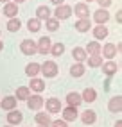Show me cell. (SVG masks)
Wrapping results in <instances>:
<instances>
[{
	"mask_svg": "<svg viewBox=\"0 0 122 127\" xmlns=\"http://www.w3.org/2000/svg\"><path fill=\"white\" fill-rule=\"evenodd\" d=\"M86 61H88L90 68H99V66L102 64V57H101V54L99 56H88V57H86Z\"/></svg>",
	"mask_w": 122,
	"mask_h": 127,
	"instance_id": "obj_33",
	"label": "cell"
},
{
	"mask_svg": "<svg viewBox=\"0 0 122 127\" xmlns=\"http://www.w3.org/2000/svg\"><path fill=\"white\" fill-rule=\"evenodd\" d=\"M101 68H102V73L106 75V77H113L117 72H119V63H115L111 59V61H104L101 64Z\"/></svg>",
	"mask_w": 122,
	"mask_h": 127,
	"instance_id": "obj_10",
	"label": "cell"
},
{
	"mask_svg": "<svg viewBox=\"0 0 122 127\" xmlns=\"http://www.w3.org/2000/svg\"><path fill=\"white\" fill-rule=\"evenodd\" d=\"M49 127H68V124L65 120H52Z\"/></svg>",
	"mask_w": 122,
	"mask_h": 127,
	"instance_id": "obj_34",
	"label": "cell"
},
{
	"mask_svg": "<svg viewBox=\"0 0 122 127\" xmlns=\"http://www.w3.org/2000/svg\"><path fill=\"white\" fill-rule=\"evenodd\" d=\"M11 2H14L16 5H18V4H23V2H25V0H11Z\"/></svg>",
	"mask_w": 122,
	"mask_h": 127,
	"instance_id": "obj_38",
	"label": "cell"
},
{
	"mask_svg": "<svg viewBox=\"0 0 122 127\" xmlns=\"http://www.w3.org/2000/svg\"><path fill=\"white\" fill-rule=\"evenodd\" d=\"M25 104H27V107L31 109V111H41L45 100H43V97L40 95V93H31V97L25 100Z\"/></svg>",
	"mask_w": 122,
	"mask_h": 127,
	"instance_id": "obj_2",
	"label": "cell"
},
{
	"mask_svg": "<svg viewBox=\"0 0 122 127\" xmlns=\"http://www.w3.org/2000/svg\"><path fill=\"white\" fill-rule=\"evenodd\" d=\"M92 32H93L95 41H101V39H104V38H108V34H110V31H108L106 25H95V27L92 29Z\"/></svg>",
	"mask_w": 122,
	"mask_h": 127,
	"instance_id": "obj_20",
	"label": "cell"
},
{
	"mask_svg": "<svg viewBox=\"0 0 122 127\" xmlns=\"http://www.w3.org/2000/svg\"><path fill=\"white\" fill-rule=\"evenodd\" d=\"M5 120H7V125H20L23 122V113L18 111V109H13V111H7V116H5Z\"/></svg>",
	"mask_w": 122,
	"mask_h": 127,
	"instance_id": "obj_9",
	"label": "cell"
},
{
	"mask_svg": "<svg viewBox=\"0 0 122 127\" xmlns=\"http://www.w3.org/2000/svg\"><path fill=\"white\" fill-rule=\"evenodd\" d=\"M72 57H74L75 63H86L88 54H86L84 47H75V48H72Z\"/></svg>",
	"mask_w": 122,
	"mask_h": 127,
	"instance_id": "obj_22",
	"label": "cell"
},
{
	"mask_svg": "<svg viewBox=\"0 0 122 127\" xmlns=\"http://www.w3.org/2000/svg\"><path fill=\"white\" fill-rule=\"evenodd\" d=\"M16 104H18V100L14 98V95H7L4 98H0V107H2L4 111H13V109H16Z\"/></svg>",
	"mask_w": 122,
	"mask_h": 127,
	"instance_id": "obj_14",
	"label": "cell"
},
{
	"mask_svg": "<svg viewBox=\"0 0 122 127\" xmlns=\"http://www.w3.org/2000/svg\"><path fill=\"white\" fill-rule=\"evenodd\" d=\"M2 127H13V125H2Z\"/></svg>",
	"mask_w": 122,
	"mask_h": 127,
	"instance_id": "obj_43",
	"label": "cell"
},
{
	"mask_svg": "<svg viewBox=\"0 0 122 127\" xmlns=\"http://www.w3.org/2000/svg\"><path fill=\"white\" fill-rule=\"evenodd\" d=\"M59 25H61V22L56 20L54 16H50L49 20H45V27H47L49 32H56V31H59Z\"/></svg>",
	"mask_w": 122,
	"mask_h": 127,
	"instance_id": "obj_30",
	"label": "cell"
},
{
	"mask_svg": "<svg viewBox=\"0 0 122 127\" xmlns=\"http://www.w3.org/2000/svg\"><path fill=\"white\" fill-rule=\"evenodd\" d=\"M0 2H2V4H7V2H11V0H0Z\"/></svg>",
	"mask_w": 122,
	"mask_h": 127,
	"instance_id": "obj_41",
	"label": "cell"
},
{
	"mask_svg": "<svg viewBox=\"0 0 122 127\" xmlns=\"http://www.w3.org/2000/svg\"><path fill=\"white\" fill-rule=\"evenodd\" d=\"M72 14L77 16V20H86L90 18V5L84 4V2H79L72 7Z\"/></svg>",
	"mask_w": 122,
	"mask_h": 127,
	"instance_id": "obj_5",
	"label": "cell"
},
{
	"mask_svg": "<svg viewBox=\"0 0 122 127\" xmlns=\"http://www.w3.org/2000/svg\"><path fill=\"white\" fill-rule=\"evenodd\" d=\"M40 73H41L45 79L56 77V75L59 73L58 63H54V61H45V63H41V64H40Z\"/></svg>",
	"mask_w": 122,
	"mask_h": 127,
	"instance_id": "obj_1",
	"label": "cell"
},
{
	"mask_svg": "<svg viewBox=\"0 0 122 127\" xmlns=\"http://www.w3.org/2000/svg\"><path fill=\"white\" fill-rule=\"evenodd\" d=\"M90 2H95V0H84V4H90Z\"/></svg>",
	"mask_w": 122,
	"mask_h": 127,
	"instance_id": "obj_42",
	"label": "cell"
},
{
	"mask_svg": "<svg viewBox=\"0 0 122 127\" xmlns=\"http://www.w3.org/2000/svg\"><path fill=\"white\" fill-rule=\"evenodd\" d=\"M2 48H4V41H2V38H0V52H2Z\"/></svg>",
	"mask_w": 122,
	"mask_h": 127,
	"instance_id": "obj_40",
	"label": "cell"
},
{
	"mask_svg": "<svg viewBox=\"0 0 122 127\" xmlns=\"http://www.w3.org/2000/svg\"><path fill=\"white\" fill-rule=\"evenodd\" d=\"M81 98H83V102H95L97 100V91H95V88H84L83 93H81Z\"/></svg>",
	"mask_w": 122,
	"mask_h": 127,
	"instance_id": "obj_24",
	"label": "cell"
},
{
	"mask_svg": "<svg viewBox=\"0 0 122 127\" xmlns=\"http://www.w3.org/2000/svg\"><path fill=\"white\" fill-rule=\"evenodd\" d=\"M61 115H63L61 120H65L66 124L68 122H74V120L79 118V111H77V107H72V106H65L63 109H61Z\"/></svg>",
	"mask_w": 122,
	"mask_h": 127,
	"instance_id": "obj_8",
	"label": "cell"
},
{
	"mask_svg": "<svg viewBox=\"0 0 122 127\" xmlns=\"http://www.w3.org/2000/svg\"><path fill=\"white\" fill-rule=\"evenodd\" d=\"M20 50L23 56H36L38 54V48H36V41L27 38V39H22L20 43Z\"/></svg>",
	"mask_w": 122,
	"mask_h": 127,
	"instance_id": "obj_6",
	"label": "cell"
},
{
	"mask_svg": "<svg viewBox=\"0 0 122 127\" xmlns=\"http://www.w3.org/2000/svg\"><path fill=\"white\" fill-rule=\"evenodd\" d=\"M2 13H4V16H7V18H16V16H18V5L14 2H7L2 7Z\"/></svg>",
	"mask_w": 122,
	"mask_h": 127,
	"instance_id": "obj_18",
	"label": "cell"
},
{
	"mask_svg": "<svg viewBox=\"0 0 122 127\" xmlns=\"http://www.w3.org/2000/svg\"><path fill=\"white\" fill-rule=\"evenodd\" d=\"M29 97H31V90H29L27 86H18V88H16V95H14L16 100H22V102H25Z\"/></svg>",
	"mask_w": 122,
	"mask_h": 127,
	"instance_id": "obj_28",
	"label": "cell"
},
{
	"mask_svg": "<svg viewBox=\"0 0 122 127\" xmlns=\"http://www.w3.org/2000/svg\"><path fill=\"white\" fill-rule=\"evenodd\" d=\"M120 52V45H113V43H106L101 48V57L106 59V61H111L113 57Z\"/></svg>",
	"mask_w": 122,
	"mask_h": 127,
	"instance_id": "obj_3",
	"label": "cell"
},
{
	"mask_svg": "<svg viewBox=\"0 0 122 127\" xmlns=\"http://www.w3.org/2000/svg\"><path fill=\"white\" fill-rule=\"evenodd\" d=\"M52 16V9L49 5H38L36 7V16L34 18H38L40 22H43V20H49Z\"/></svg>",
	"mask_w": 122,
	"mask_h": 127,
	"instance_id": "obj_19",
	"label": "cell"
},
{
	"mask_svg": "<svg viewBox=\"0 0 122 127\" xmlns=\"http://www.w3.org/2000/svg\"><path fill=\"white\" fill-rule=\"evenodd\" d=\"M101 48H102V45L99 43V41H88V45L84 47V50H86V54L88 56H99L101 54Z\"/></svg>",
	"mask_w": 122,
	"mask_h": 127,
	"instance_id": "obj_25",
	"label": "cell"
},
{
	"mask_svg": "<svg viewBox=\"0 0 122 127\" xmlns=\"http://www.w3.org/2000/svg\"><path fill=\"white\" fill-rule=\"evenodd\" d=\"M50 45H52V41L49 36H41L38 41H36V48H38V54H49L50 52Z\"/></svg>",
	"mask_w": 122,
	"mask_h": 127,
	"instance_id": "obj_11",
	"label": "cell"
},
{
	"mask_svg": "<svg viewBox=\"0 0 122 127\" xmlns=\"http://www.w3.org/2000/svg\"><path fill=\"white\" fill-rule=\"evenodd\" d=\"M66 106H72V107H77V106H81L83 104V98H81V93H77V91H70L66 95Z\"/></svg>",
	"mask_w": 122,
	"mask_h": 127,
	"instance_id": "obj_21",
	"label": "cell"
},
{
	"mask_svg": "<svg viewBox=\"0 0 122 127\" xmlns=\"http://www.w3.org/2000/svg\"><path fill=\"white\" fill-rule=\"evenodd\" d=\"M68 72H70V75H72L74 79H79V77H83V75H84L86 66H84V63H74Z\"/></svg>",
	"mask_w": 122,
	"mask_h": 127,
	"instance_id": "obj_23",
	"label": "cell"
},
{
	"mask_svg": "<svg viewBox=\"0 0 122 127\" xmlns=\"http://www.w3.org/2000/svg\"><path fill=\"white\" fill-rule=\"evenodd\" d=\"M27 88H29L31 91L40 93V95H41V91H45V79H41V77H32Z\"/></svg>",
	"mask_w": 122,
	"mask_h": 127,
	"instance_id": "obj_13",
	"label": "cell"
},
{
	"mask_svg": "<svg viewBox=\"0 0 122 127\" xmlns=\"http://www.w3.org/2000/svg\"><path fill=\"white\" fill-rule=\"evenodd\" d=\"M108 109L111 113H120L122 111V97L120 95H115V97H111L110 98V102H108Z\"/></svg>",
	"mask_w": 122,
	"mask_h": 127,
	"instance_id": "obj_17",
	"label": "cell"
},
{
	"mask_svg": "<svg viewBox=\"0 0 122 127\" xmlns=\"http://www.w3.org/2000/svg\"><path fill=\"white\" fill-rule=\"evenodd\" d=\"M74 29H75L77 32H88V31H92V20H90V18H86V20H77V22L74 23Z\"/></svg>",
	"mask_w": 122,
	"mask_h": 127,
	"instance_id": "obj_26",
	"label": "cell"
},
{
	"mask_svg": "<svg viewBox=\"0 0 122 127\" xmlns=\"http://www.w3.org/2000/svg\"><path fill=\"white\" fill-rule=\"evenodd\" d=\"M25 75H27L29 79L38 77L40 75V63H29L27 66H25Z\"/></svg>",
	"mask_w": 122,
	"mask_h": 127,
	"instance_id": "obj_27",
	"label": "cell"
},
{
	"mask_svg": "<svg viewBox=\"0 0 122 127\" xmlns=\"http://www.w3.org/2000/svg\"><path fill=\"white\" fill-rule=\"evenodd\" d=\"M36 127H41V125H36Z\"/></svg>",
	"mask_w": 122,
	"mask_h": 127,
	"instance_id": "obj_44",
	"label": "cell"
},
{
	"mask_svg": "<svg viewBox=\"0 0 122 127\" xmlns=\"http://www.w3.org/2000/svg\"><path fill=\"white\" fill-rule=\"evenodd\" d=\"M93 22L97 23V25H106L108 22H110V13H108V9H99L93 13Z\"/></svg>",
	"mask_w": 122,
	"mask_h": 127,
	"instance_id": "obj_12",
	"label": "cell"
},
{
	"mask_svg": "<svg viewBox=\"0 0 122 127\" xmlns=\"http://www.w3.org/2000/svg\"><path fill=\"white\" fill-rule=\"evenodd\" d=\"M49 54H52L54 57L63 56V54H65V45H63V43H59V41H58V43H52V45H50V52H49Z\"/></svg>",
	"mask_w": 122,
	"mask_h": 127,
	"instance_id": "obj_31",
	"label": "cell"
},
{
	"mask_svg": "<svg viewBox=\"0 0 122 127\" xmlns=\"http://www.w3.org/2000/svg\"><path fill=\"white\" fill-rule=\"evenodd\" d=\"M115 20H117V23H120V22H122V13H120V11H117V14H115Z\"/></svg>",
	"mask_w": 122,
	"mask_h": 127,
	"instance_id": "obj_37",
	"label": "cell"
},
{
	"mask_svg": "<svg viewBox=\"0 0 122 127\" xmlns=\"http://www.w3.org/2000/svg\"><path fill=\"white\" fill-rule=\"evenodd\" d=\"M43 107H45V111H47L49 115H56V113H59L61 109H63V106H61V100H59L58 97L47 98L45 104H43Z\"/></svg>",
	"mask_w": 122,
	"mask_h": 127,
	"instance_id": "obj_4",
	"label": "cell"
},
{
	"mask_svg": "<svg viewBox=\"0 0 122 127\" xmlns=\"http://www.w3.org/2000/svg\"><path fill=\"white\" fill-rule=\"evenodd\" d=\"M0 34H2V31H0Z\"/></svg>",
	"mask_w": 122,
	"mask_h": 127,
	"instance_id": "obj_45",
	"label": "cell"
},
{
	"mask_svg": "<svg viewBox=\"0 0 122 127\" xmlns=\"http://www.w3.org/2000/svg\"><path fill=\"white\" fill-rule=\"evenodd\" d=\"M99 5H101V9H108V5H111V0H95Z\"/></svg>",
	"mask_w": 122,
	"mask_h": 127,
	"instance_id": "obj_35",
	"label": "cell"
},
{
	"mask_svg": "<svg viewBox=\"0 0 122 127\" xmlns=\"http://www.w3.org/2000/svg\"><path fill=\"white\" fill-rule=\"evenodd\" d=\"M79 118H81V122L84 125H93L95 122H97V113H95L93 109H86V111H83L79 115Z\"/></svg>",
	"mask_w": 122,
	"mask_h": 127,
	"instance_id": "obj_16",
	"label": "cell"
},
{
	"mask_svg": "<svg viewBox=\"0 0 122 127\" xmlns=\"http://www.w3.org/2000/svg\"><path fill=\"white\" fill-rule=\"evenodd\" d=\"M5 29L9 31V32H18V31L22 29V22H20L18 18H9V20H7Z\"/></svg>",
	"mask_w": 122,
	"mask_h": 127,
	"instance_id": "obj_29",
	"label": "cell"
},
{
	"mask_svg": "<svg viewBox=\"0 0 122 127\" xmlns=\"http://www.w3.org/2000/svg\"><path fill=\"white\" fill-rule=\"evenodd\" d=\"M34 122H36V125H41V127H49L52 118L47 111H36V115H34Z\"/></svg>",
	"mask_w": 122,
	"mask_h": 127,
	"instance_id": "obj_15",
	"label": "cell"
},
{
	"mask_svg": "<svg viewBox=\"0 0 122 127\" xmlns=\"http://www.w3.org/2000/svg\"><path fill=\"white\" fill-rule=\"evenodd\" d=\"M49 2H50L52 5H56V7H58V5H61V4H65V0H49Z\"/></svg>",
	"mask_w": 122,
	"mask_h": 127,
	"instance_id": "obj_36",
	"label": "cell"
},
{
	"mask_svg": "<svg viewBox=\"0 0 122 127\" xmlns=\"http://www.w3.org/2000/svg\"><path fill=\"white\" fill-rule=\"evenodd\" d=\"M113 127H122V122H120V120H117V122H115V125H113Z\"/></svg>",
	"mask_w": 122,
	"mask_h": 127,
	"instance_id": "obj_39",
	"label": "cell"
},
{
	"mask_svg": "<svg viewBox=\"0 0 122 127\" xmlns=\"http://www.w3.org/2000/svg\"><path fill=\"white\" fill-rule=\"evenodd\" d=\"M70 16H72V5H68V4H61L54 9V18L59 20V22L70 18Z\"/></svg>",
	"mask_w": 122,
	"mask_h": 127,
	"instance_id": "obj_7",
	"label": "cell"
},
{
	"mask_svg": "<svg viewBox=\"0 0 122 127\" xmlns=\"http://www.w3.org/2000/svg\"><path fill=\"white\" fill-rule=\"evenodd\" d=\"M27 29H29V32H40V31H41V22H40L38 18L27 20Z\"/></svg>",
	"mask_w": 122,
	"mask_h": 127,
	"instance_id": "obj_32",
	"label": "cell"
}]
</instances>
